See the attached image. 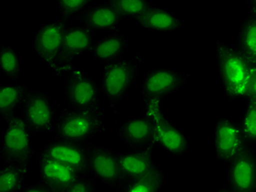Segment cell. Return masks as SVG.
I'll list each match as a JSON object with an SVG mask.
<instances>
[{
  "mask_svg": "<svg viewBox=\"0 0 256 192\" xmlns=\"http://www.w3.org/2000/svg\"><path fill=\"white\" fill-rule=\"evenodd\" d=\"M221 90L229 101L246 100L256 65L236 48L218 40L214 44Z\"/></svg>",
  "mask_w": 256,
  "mask_h": 192,
  "instance_id": "obj_1",
  "label": "cell"
},
{
  "mask_svg": "<svg viewBox=\"0 0 256 192\" xmlns=\"http://www.w3.org/2000/svg\"><path fill=\"white\" fill-rule=\"evenodd\" d=\"M106 130V113L101 107L79 109L67 107L57 116L54 137L74 142H90Z\"/></svg>",
  "mask_w": 256,
  "mask_h": 192,
  "instance_id": "obj_2",
  "label": "cell"
},
{
  "mask_svg": "<svg viewBox=\"0 0 256 192\" xmlns=\"http://www.w3.org/2000/svg\"><path fill=\"white\" fill-rule=\"evenodd\" d=\"M142 64L140 53L106 64L103 68L100 91L110 107L118 106L126 98L136 81Z\"/></svg>",
  "mask_w": 256,
  "mask_h": 192,
  "instance_id": "obj_3",
  "label": "cell"
},
{
  "mask_svg": "<svg viewBox=\"0 0 256 192\" xmlns=\"http://www.w3.org/2000/svg\"><path fill=\"white\" fill-rule=\"evenodd\" d=\"M68 28V22L60 18L44 23L36 29L33 41L36 54L58 79L68 75L62 62L64 38Z\"/></svg>",
  "mask_w": 256,
  "mask_h": 192,
  "instance_id": "obj_4",
  "label": "cell"
},
{
  "mask_svg": "<svg viewBox=\"0 0 256 192\" xmlns=\"http://www.w3.org/2000/svg\"><path fill=\"white\" fill-rule=\"evenodd\" d=\"M6 122L7 127L2 133L0 157L4 164L28 166L36 153V133L19 115L11 116Z\"/></svg>",
  "mask_w": 256,
  "mask_h": 192,
  "instance_id": "obj_5",
  "label": "cell"
},
{
  "mask_svg": "<svg viewBox=\"0 0 256 192\" xmlns=\"http://www.w3.org/2000/svg\"><path fill=\"white\" fill-rule=\"evenodd\" d=\"M96 147L91 142H74L54 138L44 145L38 155L64 162L86 174H91L90 160Z\"/></svg>",
  "mask_w": 256,
  "mask_h": 192,
  "instance_id": "obj_6",
  "label": "cell"
},
{
  "mask_svg": "<svg viewBox=\"0 0 256 192\" xmlns=\"http://www.w3.org/2000/svg\"><path fill=\"white\" fill-rule=\"evenodd\" d=\"M21 118L26 125L38 133H53L56 124L55 109L45 90L31 88L21 108Z\"/></svg>",
  "mask_w": 256,
  "mask_h": 192,
  "instance_id": "obj_7",
  "label": "cell"
},
{
  "mask_svg": "<svg viewBox=\"0 0 256 192\" xmlns=\"http://www.w3.org/2000/svg\"><path fill=\"white\" fill-rule=\"evenodd\" d=\"M193 75L171 68H154L144 75L140 83L142 98L166 100L188 84Z\"/></svg>",
  "mask_w": 256,
  "mask_h": 192,
  "instance_id": "obj_8",
  "label": "cell"
},
{
  "mask_svg": "<svg viewBox=\"0 0 256 192\" xmlns=\"http://www.w3.org/2000/svg\"><path fill=\"white\" fill-rule=\"evenodd\" d=\"M248 142L240 121L229 116H219L214 125V156L219 162H229L246 148Z\"/></svg>",
  "mask_w": 256,
  "mask_h": 192,
  "instance_id": "obj_9",
  "label": "cell"
},
{
  "mask_svg": "<svg viewBox=\"0 0 256 192\" xmlns=\"http://www.w3.org/2000/svg\"><path fill=\"white\" fill-rule=\"evenodd\" d=\"M65 94L68 107L94 109L101 107L100 87L84 71L74 69L68 74L65 83Z\"/></svg>",
  "mask_w": 256,
  "mask_h": 192,
  "instance_id": "obj_10",
  "label": "cell"
},
{
  "mask_svg": "<svg viewBox=\"0 0 256 192\" xmlns=\"http://www.w3.org/2000/svg\"><path fill=\"white\" fill-rule=\"evenodd\" d=\"M90 171L96 180L116 191H118L127 180L122 170L120 154L106 146H98L93 150Z\"/></svg>",
  "mask_w": 256,
  "mask_h": 192,
  "instance_id": "obj_11",
  "label": "cell"
},
{
  "mask_svg": "<svg viewBox=\"0 0 256 192\" xmlns=\"http://www.w3.org/2000/svg\"><path fill=\"white\" fill-rule=\"evenodd\" d=\"M234 192H256V148H246L228 162V183Z\"/></svg>",
  "mask_w": 256,
  "mask_h": 192,
  "instance_id": "obj_12",
  "label": "cell"
},
{
  "mask_svg": "<svg viewBox=\"0 0 256 192\" xmlns=\"http://www.w3.org/2000/svg\"><path fill=\"white\" fill-rule=\"evenodd\" d=\"M118 137L127 149L154 152L156 147L154 125L142 115L123 122L118 129Z\"/></svg>",
  "mask_w": 256,
  "mask_h": 192,
  "instance_id": "obj_13",
  "label": "cell"
},
{
  "mask_svg": "<svg viewBox=\"0 0 256 192\" xmlns=\"http://www.w3.org/2000/svg\"><path fill=\"white\" fill-rule=\"evenodd\" d=\"M40 182L60 192L69 189L86 176L84 172L48 157H36Z\"/></svg>",
  "mask_w": 256,
  "mask_h": 192,
  "instance_id": "obj_14",
  "label": "cell"
},
{
  "mask_svg": "<svg viewBox=\"0 0 256 192\" xmlns=\"http://www.w3.org/2000/svg\"><path fill=\"white\" fill-rule=\"evenodd\" d=\"M94 32L84 25L69 27L64 38L62 62L67 74L72 73L74 68V63L84 53H89L92 45V38ZM68 76V75H67Z\"/></svg>",
  "mask_w": 256,
  "mask_h": 192,
  "instance_id": "obj_15",
  "label": "cell"
},
{
  "mask_svg": "<svg viewBox=\"0 0 256 192\" xmlns=\"http://www.w3.org/2000/svg\"><path fill=\"white\" fill-rule=\"evenodd\" d=\"M128 50V41L120 30L110 32L93 41L89 54L96 63L106 65L122 60Z\"/></svg>",
  "mask_w": 256,
  "mask_h": 192,
  "instance_id": "obj_16",
  "label": "cell"
},
{
  "mask_svg": "<svg viewBox=\"0 0 256 192\" xmlns=\"http://www.w3.org/2000/svg\"><path fill=\"white\" fill-rule=\"evenodd\" d=\"M156 147L172 157H183L190 149L188 136L172 119L154 125Z\"/></svg>",
  "mask_w": 256,
  "mask_h": 192,
  "instance_id": "obj_17",
  "label": "cell"
},
{
  "mask_svg": "<svg viewBox=\"0 0 256 192\" xmlns=\"http://www.w3.org/2000/svg\"><path fill=\"white\" fill-rule=\"evenodd\" d=\"M123 17L110 2L93 5L86 11L81 22L91 31H110L120 30Z\"/></svg>",
  "mask_w": 256,
  "mask_h": 192,
  "instance_id": "obj_18",
  "label": "cell"
},
{
  "mask_svg": "<svg viewBox=\"0 0 256 192\" xmlns=\"http://www.w3.org/2000/svg\"><path fill=\"white\" fill-rule=\"evenodd\" d=\"M136 22L144 30L154 34L176 32L184 25L182 19L178 18L173 11L156 7V6H154L146 15Z\"/></svg>",
  "mask_w": 256,
  "mask_h": 192,
  "instance_id": "obj_19",
  "label": "cell"
},
{
  "mask_svg": "<svg viewBox=\"0 0 256 192\" xmlns=\"http://www.w3.org/2000/svg\"><path fill=\"white\" fill-rule=\"evenodd\" d=\"M120 162L126 179L146 176L160 167L156 164L152 152L126 149L120 154Z\"/></svg>",
  "mask_w": 256,
  "mask_h": 192,
  "instance_id": "obj_20",
  "label": "cell"
},
{
  "mask_svg": "<svg viewBox=\"0 0 256 192\" xmlns=\"http://www.w3.org/2000/svg\"><path fill=\"white\" fill-rule=\"evenodd\" d=\"M30 89V87L21 83L2 85L0 87V116L4 121H7L11 116L16 115L18 111H21Z\"/></svg>",
  "mask_w": 256,
  "mask_h": 192,
  "instance_id": "obj_21",
  "label": "cell"
},
{
  "mask_svg": "<svg viewBox=\"0 0 256 192\" xmlns=\"http://www.w3.org/2000/svg\"><path fill=\"white\" fill-rule=\"evenodd\" d=\"M28 166L4 164L0 168V192H23Z\"/></svg>",
  "mask_w": 256,
  "mask_h": 192,
  "instance_id": "obj_22",
  "label": "cell"
},
{
  "mask_svg": "<svg viewBox=\"0 0 256 192\" xmlns=\"http://www.w3.org/2000/svg\"><path fill=\"white\" fill-rule=\"evenodd\" d=\"M164 180V171L159 167L156 171L146 176L127 179L118 192H160Z\"/></svg>",
  "mask_w": 256,
  "mask_h": 192,
  "instance_id": "obj_23",
  "label": "cell"
},
{
  "mask_svg": "<svg viewBox=\"0 0 256 192\" xmlns=\"http://www.w3.org/2000/svg\"><path fill=\"white\" fill-rule=\"evenodd\" d=\"M236 48L256 65V20L248 16L238 26Z\"/></svg>",
  "mask_w": 256,
  "mask_h": 192,
  "instance_id": "obj_24",
  "label": "cell"
},
{
  "mask_svg": "<svg viewBox=\"0 0 256 192\" xmlns=\"http://www.w3.org/2000/svg\"><path fill=\"white\" fill-rule=\"evenodd\" d=\"M0 69L6 77L18 81L21 77V64L16 50L10 44L0 45Z\"/></svg>",
  "mask_w": 256,
  "mask_h": 192,
  "instance_id": "obj_25",
  "label": "cell"
},
{
  "mask_svg": "<svg viewBox=\"0 0 256 192\" xmlns=\"http://www.w3.org/2000/svg\"><path fill=\"white\" fill-rule=\"evenodd\" d=\"M140 111L144 118L150 121L154 125L170 120L166 111V100L156 98H142L140 100Z\"/></svg>",
  "mask_w": 256,
  "mask_h": 192,
  "instance_id": "obj_26",
  "label": "cell"
},
{
  "mask_svg": "<svg viewBox=\"0 0 256 192\" xmlns=\"http://www.w3.org/2000/svg\"><path fill=\"white\" fill-rule=\"evenodd\" d=\"M123 18L139 20L154 7L148 0H110Z\"/></svg>",
  "mask_w": 256,
  "mask_h": 192,
  "instance_id": "obj_27",
  "label": "cell"
},
{
  "mask_svg": "<svg viewBox=\"0 0 256 192\" xmlns=\"http://www.w3.org/2000/svg\"><path fill=\"white\" fill-rule=\"evenodd\" d=\"M60 18L69 23L72 20L81 19L86 11L91 7V0H60Z\"/></svg>",
  "mask_w": 256,
  "mask_h": 192,
  "instance_id": "obj_28",
  "label": "cell"
},
{
  "mask_svg": "<svg viewBox=\"0 0 256 192\" xmlns=\"http://www.w3.org/2000/svg\"><path fill=\"white\" fill-rule=\"evenodd\" d=\"M243 134L248 144H256V101L246 100V107L240 120Z\"/></svg>",
  "mask_w": 256,
  "mask_h": 192,
  "instance_id": "obj_29",
  "label": "cell"
},
{
  "mask_svg": "<svg viewBox=\"0 0 256 192\" xmlns=\"http://www.w3.org/2000/svg\"><path fill=\"white\" fill-rule=\"evenodd\" d=\"M96 179L89 174L82 179H80L72 187L65 190L64 192H96Z\"/></svg>",
  "mask_w": 256,
  "mask_h": 192,
  "instance_id": "obj_30",
  "label": "cell"
},
{
  "mask_svg": "<svg viewBox=\"0 0 256 192\" xmlns=\"http://www.w3.org/2000/svg\"><path fill=\"white\" fill-rule=\"evenodd\" d=\"M23 192H60L57 191L53 188L48 187V185H46L44 183H34V184H30V185H26V189L23 190Z\"/></svg>",
  "mask_w": 256,
  "mask_h": 192,
  "instance_id": "obj_31",
  "label": "cell"
},
{
  "mask_svg": "<svg viewBox=\"0 0 256 192\" xmlns=\"http://www.w3.org/2000/svg\"><path fill=\"white\" fill-rule=\"evenodd\" d=\"M246 100H255L256 101V67H255V71H254V74H253L251 85H250L248 94L246 101Z\"/></svg>",
  "mask_w": 256,
  "mask_h": 192,
  "instance_id": "obj_32",
  "label": "cell"
},
{
  "mask_svg": "<svg viewBox=\"0 0 256 192\" xmlns=\"http://www.w3.org/2000/svg\"><path fill=\"white\" fill-rule=\"evenodd\" d=\"M246 13L248 17L256 20V0H250L246 3Z\"/></svg>",
  "mask_w": 256,
  "mask_h": 192,
  "instance_id": "obj_33",
  "label": "cell"
},
{
  "mask_svg": "<svg viewBox=\"0 0 256 192\" xmlns=\"http://www.w3.org/2000/svg\"><path fill=\"white\" fill-rule=\"evenodd\" d=\"M217 192H234V191L232 190L228 184H226V185H224V187H221L220 189H218Z\"/></svg>",
  "mask_w": 256,
  "mask_h": 192,
  "instance_id": "obj_34",
  "label": "cell"
}]
</instances>
